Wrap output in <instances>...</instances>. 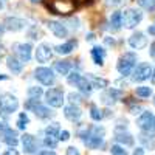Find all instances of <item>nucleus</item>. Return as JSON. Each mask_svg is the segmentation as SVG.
I'll use <instances>...</instances> for the list:
<instances>
[{"label": "nucleus", "mask_w": 155, "mask_h": 155, "mask_svg": "<svg viewBox=\"0 0 155 155\" xmlns=\"http://www.w3.org/2000/svg\"><path fill=\"white\" fill-rule=\"evenodd\" d=\"M104 127L99 126H93L90 129H85V130H81L79 135L84 141V144L90 149H98L99 146H102V141H104Z\"/></svg>", "instance_id": "nucleus-1"}, {"label": "nucleus", "mask_w": 155, "mask_h": 155, "mask_svg": "<svg viewBox=\"0 0 155 155\" xmlns=\"http://www.w3.org/2000/svg\"><path fill=\"white\" fill-rule=\"evenodd\" d=\"M47 8L58 16H68L76 9L74 0H47Z\"/></svg>", "instance_id": "nucleus-2"}, {"label": "nucleus", "mask_w": 155, "mask_h": 155, "mask_svg": "<svg viewBox=\"0 0 155 155\" xmlns=\"http://www.w3.org/2000/svg\"><path fill=\"white\" fill-rule=\"evenodd\" d=\"M19 109V101L14 95L11 93H2L0 95V115L3 118H8V116L16 112Z\"/></svg>", "instance_id": "nucleus-3"}, {"label": "nucleus", "mask_w": 155, "mask_h": 155, "mask_svg": "<svg viewBox=\"0 0 155 155\" xmlns=\"http://www.w3.org/2000/svg\"><path fill=\"white\" fill-rule=\"evenodd\" d=\"M135 62H137V54L135 53H126L120 58L116 68H118V71L123 76H127V74H130L132 68L135 67Z\"/></svg>", "instance_id": "nucleus-4"}, {"label": "nucleus", "mask_w": 155, "mask_h": 155, "mask_svg": "<svg viewBox=\"0 0 155 155\" xmlns=\"http://www.w3.org/2000/svg\"><path fill=\"white\" fill-rule=\"evenodd\" d=\"M141 19H143V14H141V11H138V9L130 8V9L121 12V22L126 28H135L141 22Z\"/></svg>", "instance_id": "nucleus-5"}, {"label": "nucleus", "mask_w": 155, "mask_h": 155, "mask_svg": "<svg viewBox=\"0 0 155 155\" xmlns=\"http://www.w3.org/2000/svg\"><path fill=\"white\" fill-rule=\"evenodd\" d=\"M25 107L33 110L37 118H41V120H47V118H50V116H53V112H51L48 107L42 106L37 99H30L27 104H25Z\"/></svg>", "instance_id": "nucleus-6"}, {"label": "nucleus", "mask_w": 155, "mask_h": 155, "mask_svg": "<svg viewBox=\"0 0 155 155\" xmlns=\"http://www.w3.org/2000/svg\"><path fill=\"white\" fill-rule=\"evenodd\" d=\"M34 78H36V79L41 82V84H44V85H53L54 81H56L53 71H51L50 68H47V67H39V68H36Z\"/></svg>", "instance_id": "nucleus-7"}, {"label": "nucleus", "mask_w": 155, "mask_h": 155, "mask_svg": "<svg viewBox=\"0 0 155 155\" xmlns=\"http://www.w3.org/2000/svg\"><path fill=\"white\" fill-rule=\"evenodd\" d=\"M45 101L47 104H50L51 107H62L64 104V93L62 90L59 88H50L48 92L45 93Z\"/></svg>", "instance_id": "nucleus-8"}, {"label": "nucleus", "mask_w": 155, "mask_h": 155, "mask_svg": "<svg viewBox=\"0 0 155 155\" xmlns=\"http://www.w3.org/2000/svg\"><path fill=\"white\" fill-rule=\"evenodd\" d=\"M138 127L144 132H155V116L150 112H144L137 121Z\"/></svg>", "instance_id": "nucleus-9"}, {"label": "nucleus", "mask_w": 155, "mask_h": 155, "mask_svg": "<svg viewBox=\"0 0 155 155\" xmlns=\"http://www.w3.org/2000/svg\"><path fill=\"white\" fill-rule=\"evenodd\" d=\"M150 76H152V68L146 62L137 65V68L134 70V81H137V82H143V81L149 79Z\"/></svg>", "instance_id": "nucleus-10"}, {"label": "nucleus", "mask_w": 155, "mask_h": 155, "mask_svg": "<svg viewBox=\"0 0 155 155\" xmlns=\"http://www.w3.org/2000/svg\"><path fill=\"white\" fill-rule=\"evenodd\" d=\"M0 138L5 144H8L9 147H16L17 143H19V138H17V132L12 130L11 127H6L5 130L0 132Z\"/></svg>", "instance_id": "nucleus-11"}, {"label": "nucleus", "mask_w": 155, "mask_h": 155, "mask_svg": "<svg viewBox=\"0 0 155 155\" xmlns=\"http://www.w3.org/2000/svg\"><path fill=\"white\" fill-rule=\"evenodd\" d=\"M51 58H53V51H51L50 45L42 44V45L37 47V50H36V59H37V62L45 64V62H48Z\"/></svg>", "instance_id": "nucleus-12"}, {"label": "nucleus", "mask_w": 155, "mask_h": 155, "mask_svg": "<svg viewBox=\"0 0 155 155\" xmlns=\"http://www.w3.org/2000/svg\"><path fill=\"white\" fill-rule=\"evenodd\" d=\"M31 45L30 44H16L14 45V51L16 54L20 58L22 62H28L31 59Z\"/></svg>", "instance_id": "nucleus-13"}, {"label": "nucleus", "mask_w": 155, "mask_h": 155, "mask_svg": "<svg viewBox=\"0 0 155 155\" xmlns=\"http://www.w3.org/2000/svg\"><path fill=\"white\" fill-rule=\"evenodd\" d=\"M22 144H23L25 153H36V150H37V141H36V138L33 135L25 134L22 137Z\"/></svg>", "instance_id": "nucleus-14"}, {"label": "nucleus", "mask_w": 155, "mask_h": 155, "mask_svg": "<svg viewBox=\"0 0 155 155\" xmlns=\"http://www.w3.org/2000/svg\"><path fill=\"white\" fill-rule=\"evenodd\" d=\"M146 44H147V37L143 33H135V34H132L130 37H129V45H130L132 48H135V50L144 48Z\"/></svg>", "instance_id": "nucleus-15"}, {"label": "nucleus", "mask_w": 155, "mask_h": 155, "mask_svg": "<svg viewBox=\"0 0 155 155\" xmlns=\"http://www.w3.org/2000/svg\"><path fill=\"white\" fill-rule=\"evenodd\" d=\"M47 27H48V30L53 33L56 37H65V36H67V28H65V25H62L61 22H53V20H50V22H47Z\"/></svg>", "instance_id": "nucleus-16"}, {"label": "nucleus", "mask_w": 155, "mask_h": 155, "mask_svg": "<svg viewBox=\"0 0 155 155\" xmlns=\"http://www.w3.org/2000/svg\"><path fill=\"white\" fill-rule=\"evenodd\" d=\"M25 27V20L17 19V17H8L5 20V28L9 31H20Z\"/></svg>", "instance_id": "nucleus-17"}, {"label": "nucleus", "mask_w": 155, "mask_h": 155, "mask_svg": "<svg viewBox=\"0 0 155 155\" xmlns=\"http://www.w3.org/2000/svg\"><path fill=\"white\" fill-rule=\"evenodd\" d=\"M64 115H65V118L70 120V121H78L81 118V109L74 104H70L64 109Z\"/></svg>", "instance_id": "nucleus-18"}, {"label": "nucleus", "mask_w": 155, "mask_h": 155, "mask_svg": "<svg viewBox=\"0 0 155 155\" xmlns=\"http://www.w3.org/2000/svg\"><path fill=\"white\" fill-rule=\"evenodd\" d=\"M115 140L118 141V143H121V144H126V146H132L134 144V137L129 132L120 130V129H116V132H115Z\"/></svg>", "instance_id": "nucleus-19"}, {"label": "nucleus", "mask_w": 155, "mask_h": 155, "mask_svg": "<svg viewBox=\"0 0 155 155\" xmlns=\"http://www.w3.org/2000/svg\"><path fill=\"white\" fill-rule=\"evenodd\" d=\"M92 58H93V62L96 64V65H102V64H104V58H106L104 48L93 47V48H92Z\"/></svg>", "instance_id": "nucleus-20"}, {"label": "nucleus", "mask_w": 155, "mask_h": 155, "mask_svg": "<svg viewBox=\"0 0 155 155\" xmlns=\"http://www.w3.org/2000/svg\"><path fill=\"white\" fill-rule=\"evenodd\" d=\"M76 45H78L76 41H68V42L62 44V45H58L54 50H56V53H59V54H68V53H71V51L74 50Z\"/></svg>", "instance_id": "nucleus-21"}, {"label": "nucleus", "mask_w": 155, "mask_h": 155, "mask_svg": "<svg viewBox=\"0 0 155 155\" xmlns=\"http://www.w3.org/2000/svg\"><path fill=\"white\" fill-rule=\"evenodd\" d=\"M121 95H123V93L120 92V90H116V88H110L107 93L102 95V101L107 102V104H113V102H115L116 99H118Z\"/></svg>", "instance_id": "nucleus-22"}, {"label": "nucleus", "mask_w": 155, "mask_h": 155, "mask_svg": "<svg viewBox=\"0 0 155 155\" xmlns=\"http://www.w3.org/2000/svg\"><path fill=\"white\" fill-rule=\"evenodd\" d=\"M70 68H71V62L70 61H58L54 64V70L59 74H68L70 73Z\"/></svg>", "instance_id": "nucleus-23"}, {"label": "nucleus", "mask_w": 155, "mask_h": 155, "mask_svg": "<svg viewBox=\"0 0 155 155\" xmlns=\"http://www.w3.org/2000/svg\"><path fill=\"white\" fill-rule=\"evenodd\" d=\"M74 85H76L78 88H79L82 93H87V95H88L90 92H92V88H93V87H92V84H90V81L87 79V78H82V76L79 78V81H78Z\"/></svg>", "instance_id": "nucleus-24"}, {"label": "nucleus", "mask_w": 155, "mask_h": 155, "mask_svg": "<svg viewBox=\"0 0 155 155\" xmlns=\"http://www.w3.org/2000/svg\"><path fill=\"white\" fill-rule=\"evenodd\" d=\"M22 61H19V59H16V58H12V56H9L8 58V68L12 71V73H20L22 71Z\"/></svg>", "instance_id": "nucleus-25"}, {"label": "nucleus", "mask_w": 155, "mask_h": 155, "mask_svg": "<svg viewBox=\"0 0 155 155\" xmlns=\"http://www.w3.org/2000/svg\"><path fill=\"white\" fill-rule=\"evenodd\" d=\"M87 79L90 81L92 87H96V88H104V87H107V81L102 79V78H96V76H93V74H88Z\"/></svg>", "instance_id": "nucleus-26"}, {"label": "nucleus", "mask_w": 155, "mask_h": 155, "mask_svg": "<svg viewBox=\"0 0 155 155\" xmlns=\"http://www.w3.org/2000/svg\"><path fill=\"white\" fill-rule=\"evenodd\" d=\"M121 25H123V22H121V12L116 11V12H113L112 17H110V27H112V30H120Z\"/></svg>", "instance_id": "nucleus-27"}, {"label": "nucleus", "mask_w": 155, "mask_h": 155, "mask_svg": "<svg viewBox=\"0 0 155 155\" xmlns=\"http://www.w3.org/2000/svg\"><path fill=\"white\" fill-rule=\"evenodd\" d=\"M59 132H61L59 123H51V124L45 129V135H48V137H58V138H59Z\"/></svg>", "instance_id": "nucleus-28"}, {"label": "nucleus", "mask_w": 155, "mask_h": 155, "mask_svg": "<svg viewBox=\"0 0 155 155\" xmlns=\"http://www.w3.org/2000/svg\"><path fill=\"white\" fill-rule=\"evenodd\" d=\"M42 88L41 87H30L28 88V96H30V99H39L42 96Z\"/></svg>", "instance_id": "nucleus-29"}, {"label": "nucleus", "mask_w": 155, "mask_h": 155, "mask_svg": "<svg viewBox=\"0 0 155 155\" xmlns=\"http://www.w3.org/2000/svg\"><path fill=\"white\" fill-rule=\"evenodd\" d=\"M30 120H28V115L27 113H20L19 115V120H17V127L20 129V130H25V127L28 126Z\"/></svg>", "instance_id": "nucleus-30"}, {"label": "nucleus", "mask_w": 155, "mask_h": 155, "mask_svg": "<svg viewBox=\"0 0 155 155\" xmlns=\"http://www.w3.org/2000/svg\"><path fill=\"white\" fill-rule=\"evenodd\" d=\"M137 2L141 8H144L147 11H155V0H137Z\"/></svg>", "instance_id": "nucleus-31"}, {"label": "nucleus", "mask_w": 155, "mask_h": 155, "mask_svg": "<svg viewBox=\"0 0 155 155\" xmlns=\"http://www.w3.org/2000/svg\"><path fill=\"white\" fill-rule=\"evenodd\" d=\"M137 95H138L140 98H149V96L152 95V90H150V87H146V85L138 87V88H137Z\"/></svg>", "instance_id": "nucleus-32"}, {"label": "nucleus", "mask_w": 155, "mask_h": 155, "mask_svg": "<svg viewBox=\"0 0 155 155\" xmlns=\"http://www.w3.org/2000/svg\"><path fill=\"white\" fill-rule=\"evenodd\" d=\"M90 116H92L93 121H99V120H102V112L96 106H92L90 107Z\"/></svg>", "instance_id": "nucleus-33"}, {"label": "nucleus", "mask_w": 155, "mask_h": 155, "mask_svg": "<svg viewBox=\"0 0 155 155\" xmlns=\"http://www.w3.org/2000/svg\"><path fill=\"white\" fill-rule=\"evenodd\" d=\"M58 137H45V140H44V144L47 146V147H51V149H54L56 146H58Z\"/></svg>", "instance_id": "nucleus-34"}, {"label": "nucleus", "mask_w": 155, "mask_h": 155, "mask_svg": "<svg viewBox=\"0 0 155 155\" xmlns=\"http://www.w3.org/2000/svg\"><path fill=\"white\" fill-rule=\"evenodd\" d=\"M112 155H127V150L124 149V147H121V146H118V144H115V146H112Z\"/></svg>", "instance_id": "nucleus-35"}, {"label": "nucleus", "mask_w": 155, "mask_h": 155, "mask_svg": "<svg viewBox=\"0 0 155 155\" xmlns=\"http://www.w3.org/2000/svg\"><path fill=\"white\" fill-rule=\"evenodd\" d=\"M79 78H81V74L79 73H78V71H74V73H71V74H68V82L70 84H76L78 81H79Z\"/></svg>", "instance_id": "nucleus-36"}, {"label": "nucleus", "mask_w": 155, "mask_h": 155, "mask_svg": "<svg viewBox=\"0 0 155 155\" xmlns=\"http://www.w3.org/2000/svg\"><path fill=\"white\" fill-rule=\"evenodd\" d=\"M124 2H126V0H106V3L109 6H121Z\"/></svg>", "instance_id": "nucleus-37"}, {"label": "nucleus", "mask_w": 155, "mask_h": 155, "mask_svg": "<svg viewBox=\"0 0 155 155\" xmlns=\"http://www.w3.org/2000/svg\"><path fill=\"white\" fill-rule=\"evenodd\" d=\"M68 99L71 101V104H74V102H76V104H78V102L81 101L79 95H76V93H70V95H68Z\"/></svg>", "instance_id": "nucleus-38"}, {"label": "nucleus", "mask_w": 155, "mask_h": 155, "mask_svg": "<svg viewBox=\"0 0 155 155\" xmlns=\"http://www.w3.org/2000/svg\"><path fill=\"white\" fill-rule=\"evenodd\" d=\"M70 138V134L67 132V130H62V132H59V140L61 141H67Z\"/></svg>", "instance_id": "nucleus-39"}, {"label": "nucleus", "mask_w": 155, "mask_h": 155, "mask_svg": "<svg viewBox=\"0 0 155 155\" xmlns=\"http://www.w3.org/2000/svg\"><path fill=\"white\" fill-rule=\"evenodd\" d=\"M65 155H81V153H79V150H78L76 147H73V146H71V147H68V149H67V153H65Z\"/></svg>", "instance_id": "nucleus-40"}, {"label": "nucleus", "mask_w": 155, "mask_h": 155, "mask_svg": "<svg viewBox=\"0 0 155 155\" xmlns=\"http://www.w3.org/2000/svg\"><path fill=\"white\" fill-rule=\"evenodd\" d=\"M2 155H19V152H17L14 147H12V149H8V150H5Z\"/></svg>", "instance_id": "nucleus-41"}, {"label": "nucleus", "mask_w": 155, "mask_h": 155, "mask_svg": "<svg viewBox=\"0 0 155 155\" xmlns=\"http://www.w3.org/2000/svg\"><path fill=\"white\" fill-rule=\"evenodd\" d=\"M39 155H56L53 150H42V152H39Z\"/></svg>", "instance_id": "nucleus-42"}, {"label": "nucleus", "mask_w": 155, "mask_h": 155, "mask_svg": "<svg viewBox=\"0 0 155 155\" xmlns=\"http://www.w3.org/2000/svg\"><path fill=\"white\" fill-rule=\"evenodd\" d=\"M134 155H144V150L141 149V147H138V149H135V152H134Z\"/></svg>", "instance_id": "nucleus-43"}, {"label": "nucleus", "mask_w": 155, "mask_h": 155, "mask_svg": "<svg viewBox=\"0 0 155 155\" xmlns=\"http://www.w3.org/2000/svg\"><path fill=\"white\" fill-rule=\"evenodd\" d=\"M130 110H132V113H135V115H137V113H140V112H141V107H140V106H137V107H132Z\"/></svg>", "instance_id": "nucleus-44"}, {"label": "nucleus", "mask_w": 155, "mask_h": 155, "mask_svg": "<svg viewBox=\"0 0 155 155\" xmlns=\"http://www.w3.org/2000/svg\"><path fill=\"white\" fill-rule=\"evenodd\" d=\"M147 33L152 34V36H155V25H153V27H149V28H147Z\"/></svg>", "instance_id": "nucleus-45"}, {"label": "nucleus", "mask_w": 155, "mask_h": 155, "mask_svg": "<svg viewBox=\"0 0 155 155\" xmlns=\"http://www.w3.org/2000/svg\"><path fill=\"white\" fill-rule=\"evenodd\" d=\"M6 127H9V126H8L6 123H0V132H2V130H5Z\"/></svg>", "instance_id": "nucleus-46"}, {"label": "nucleus", "mask_w": 155, "mask_h": 155, "mask_svg": "<svg viewBox=\"0 0 155 155\" xmlns=\"http://www.w3.org/2000/svg\"><path fill=\"white\" fill-rule=\"evenodd\" d=\"M150 54H152V56L155 58V42H153V44L150 45Z\"/></svg>", "instance_id": "nucleus-47"}, {"label": "nucleus", "mask_w": 155, "mask_h": 155, "mask_svg": "<svg viewBox=\"0 0 155 155\" xmlns=\"http://www.w3.org/2000/svg\"><path fill=\"white\" fill-rule=\"evenodd\" d=\"M5 79H8V76L6 74H0V81H5Z\"/></svg>", "instance_id": "nucleus-48"}, {"label": "nucleus", "mask_w": 155, "mask_h": 155, "mask_svg": "<svg viewBox=\"0 0 155 155\" xmlns=\"http://www.w3.org/2000/svg\"><path fill=\"white\" fill-rule=\"evenodd\" d=\"M3 53H5V51H3V48L0 47V56H3Z\"/></svg>", "instance_id": "nucleus-49"}, {"label": "nucleus", "mask_w": 155, "mask_h": 155, "mask_svg": "<svg viewBox=\"0 0 155 155\" xmlns=\"http://www.w3.org/2000/svg\"><path fill=\"white\" fill-rule=\"evenodd\" d=\"M31 2H33V3H37V2H41V0H31Z\"/></svg>", "instance_id": "nucleus-50"}, {"label": "nucleus", "mask_w": 155, "mask_h": 155, "mask_svg": "<svg viewBox=\"0 0 155 155\" xmlns=\"http://www.w3.org/2000/svg\"><path fill=\"white\" fill-rule=\"evenodd\" d=\"M3 33V27H0V34H2Z\"/></svg>", "instance_id": "nucleus-51"}, {"label": "nucleus", "mask_w": 155, "mask_h": 155, "mask_svg": "<svg viewBox=\"0 0 155 155\" xmlns=\"http://www.w3.org/2000/svg\"><path fill=\"white\" fill-rule=\"evenodd\" d=\"M93 2V0H87V3H92Z\"/></svg>", "instance_id": "nucleus-52"}, {"label": "nucleus", "mask_w": 155, "mask_h": 155, "mask_svg": "<svg viewBox=\"0 0 155 155\" xmlns=\"http://www.w3.org/2000/svg\"><path fill=\"white\" fill-rule=\"evenodd\" d=\"M153 104H155V96H153Z\"/></svg>", "instance_id": "nucleus-53"}, {"label": "nucleus", "mask_w": 155, "mask_h": 155, "mask_svg": "<svg viewBox=\"0 0 155 155\" xmlns=\"http://www.w3.org/2000/svg\"><path fill=\"white\" fill-rule=\"evenodd\" d=\"M0 8H2V2H0Z\"/></svg>", "instance_id": "nucleus-54"}]
</instances>
